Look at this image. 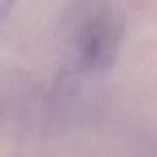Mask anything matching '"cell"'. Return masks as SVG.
Here are the masks:
<instances>
[{"label": "cell", "mask_w": 157, "mask_h": 157, "mask_svg": "<svg viewBox=\"0 0 157 157\" xmlns=\"http://www.w3.org/2000/svg\"><path fill=\"white\" fill-rule=\"evenodd\" d=\"M119 24L113 14L99 13L88 22L83 35V57L88 65L108 63L119 41Z\"/></svg>", "instance_id": "obj_1"}]
</instances>
